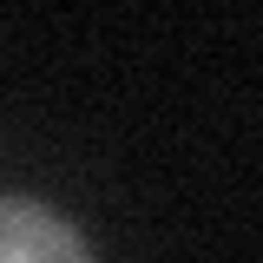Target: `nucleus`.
<instances>
[{"label":"nucleus","instance_id":"obj_1","mask_svg":"<svg viewBox=\"0 0 263 263\" xmlns=\"http://www.w3.org/2000/svg\"><path fill=\"white\" fill-rule=\"evenodd\" d=\"M0 263H92V243L40 197H0Z\"/></svg>","mask_w":263,"mask_h":263}]
</instances>
